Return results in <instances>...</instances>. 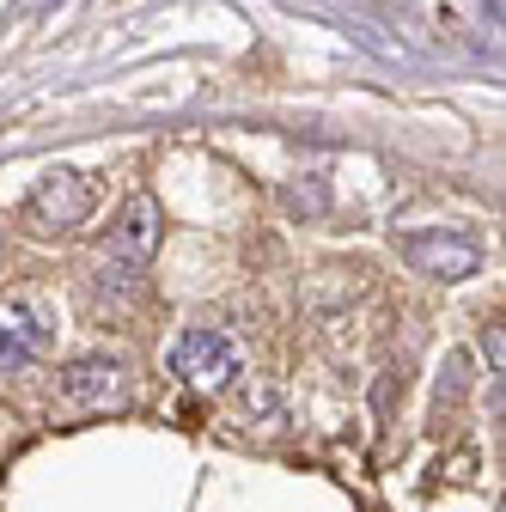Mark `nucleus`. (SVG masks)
Listing matches in <instances>:
<instances>
[{"label":"nucleus","mask_w":506,"mask_h":512,"mask_svg":"<svg viewBox=\"0 0 506 512\" xmlns=\"http://www.w3.org/2000/svg\"><path fill=\"white\" fill-rule=\"evenodd\" d=\"M165 238V214L153 196H129L116 214V226L104 232V250H98V269H92V287L104 299H135L147 269H153V250Z\"/></svg>","instance_id":"f257e3e1"},{"label":"nucleus","mask_w":506,"mask_h":512,"mask_svg":"<svg viewBox=\"0 0 506 512\" xmlns=\"http://www.w3.org/2000/svg\"><path fill=\"white\" fill-rule=\"evenodd\" d=\"M287 214H299V220H318L324 208H330V189H324V177H305V183H293L287 189Z\"/></svg>","instance_id":"0eeeda50"},{"label":"nucleus","mask_w":506,"mask_h":512,"mask_svg":"<svg viewBox=\"0 0 506 512\" xmlns=\"http://www.w3.org/2000/svg\"><path fill=\"white\" fill-rule=\"evenodd\" d=\"M171 372H177L183 384H196V391H226V384L244 372V348H238V336H226V330H214V324H196V330L177 336Z\"/></svg>","instance_id":"20e7f679"},{"label":"nucleus","mask_w":506,"mask_h":512,"mask_svg":"<svg viewBox=\"0 0 506 512\" xmlns=\"http://www.w3.org/2000/svg\"><path fill=\"white\" fill-rule=\"evenodd\" d=\"M397 256L427 281H464L482 269V238L464 226H421V232L397 238Z\"/></svg>","instance_id":"f03ea898"},{"label":"nucleus","mask_w":506,"mask_h":512,"mask_svg":"<svg viewBox=\"0 0 506 512\" xmlns=\"http://www.w3.org/2000/svg\"><path fill=\"white\" fill-rule=\"evenodd\" d=\"M122 397H129V372H122V360H110V354L74 360L61 372V403L68 409H116Z\"/></svg>","instance_id":"423d86ee"},{"label":"nucleus","mask_w":506,"mask_h":512,"mask_svg":"<svg viewBox=\"0 0 506 512\" xmlns=\"http://www.w3.org/2000/svg\"><path fill=\"white\" fill-rule=\"evenodd\" d=\"M92 202H98V189L80 171H49V177H37V189L25 196V214L43 232H74V226H86Z\"/></svg>","instance_id":"39448f33"},{"label":"nucleus","mask_w":506,"mask_h":512,"mask_svg":"<svg viewBox=\"0 0 506 512\" xmlns=\"http://www.w3.org/2000/svg\"><path fill=\"white\" fill-rule=\"evenodd\" d=\"M49 342H55V305L43 293H7L0 299V378L43 360Z\"/></svg>","instance_id":"7ed1b4c3"}]
</instances>
